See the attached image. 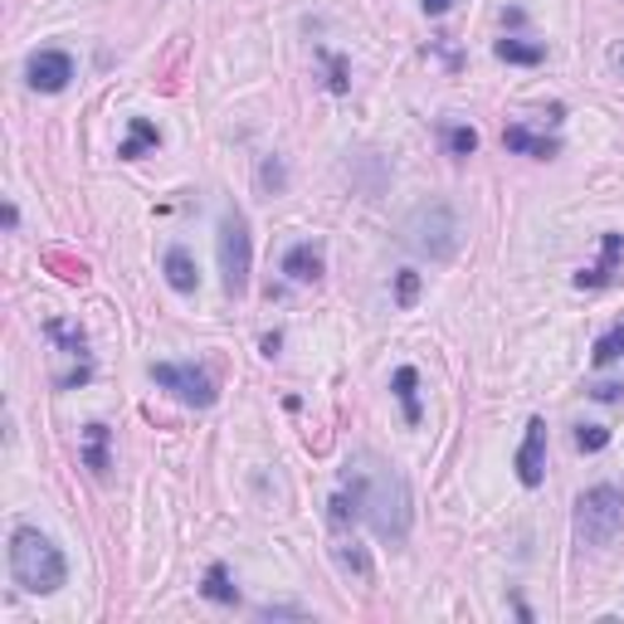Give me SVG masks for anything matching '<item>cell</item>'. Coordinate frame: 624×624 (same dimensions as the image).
<instances>
[{"label":"cell","mask_w":624,"mask_h":624,"mask_svg":"<svg viewBox=\"0 0 624 624\" xmlns=\"http://www.w3.org/2000/svg\"><path fill=\"white\" fill-rule=\"evenodd\" d=\"M415 293H420V274H415V268H400V274H396V303H400V308H410Z\"/></svg>","instance_id":"cb8c5ba5"},{"label":"cell","mask_w":624,"mask_h":624,"mask_svg":"<svg viewBox=\"0 0 624 624\" xmlns=\"http://www.w3.org/2000/svg\"><path fill=\"white\" fill-rule=\"evenodd\" d=\"M341 493L351 498L357 518L371 528L381 542L406 546L410 536V488L400 479L396 463H386L371 449H357L347 463H341Z\"/></svg>","instance_id":"6da1fadb"},{"label":"cell","mask_w":624,"mask_h":624,"mask_svg":"<svg viewBox=\"0 0 624 624\" xmlns=\"http://www.w3.org/2000/svg\"><path fill=\"white\" fill-rule=\"evenodd\" d=\"M333 556L347 576H357L361 585L371 581V556H366V546L357 542V536H347V522H333Z\"/></svg>","instance_id":"30bf717a"},{"label":"cell","mask_w":624,"mask_h":624,"mask_svg":"<svg viewBox=\"0 0 624 624\" xmlns=\"http://www.w3.org/2000/svg\"><path fill=\"white\" fill-rule=\"evenodd\" d=\"M595 366H615L624 361V323H615L610 333H601V341H595Z\"/></svg>","instance_id":"ffe728a7"},{"label":"cell","mask_w":624,"mask_h":624,"mask_svg":"<svg viewBox=\"0 0 624 624\" xmlns=\"http://www.w3.org/2000/svg\"><path fill=\"white\" fill-rule=\"evenodd\" d=\"M24 83L34 93H64L73 83V54L69 49H34L24 59Z\"/></svg>","instance_id":"52a82bcc"},{"label":"cell","mask_w":624,"mask_h":624,"mask_svg":"<svg viewBox=\"0 0 624 624\" xmlns=\"http://www.w3.org/2000/svg\"><path fill=\"white\" fill-rule=\"evenodd\" d=\"M152 381L162 390H171V396H176L181 406H191V410H211L215 406L211 371H201L195 361H156L152 366Z\"/></svg>","instance_id":"8992f818"},{"label":"cell","mask_w":624,"mask_h":624,"mask_svg":"<svg viewBox=\"0 0 624 624\" xmlns=\"http://www.w3.org/2000/svg\"><path fill=\"white\" fill-rule=\"evenodd\" d=\"M83 463L93 473H108V424H89L83 430Z\"/></svg>","instance_id":"e0dca14e"},{"label":"cell","mask_w":624,"mask_h":624,"mask_svg":"<svg viewBox=\"0 0 624 624\" xmlns=\"http://www.w3.org/2000/svg\"><path fill=\"white\" fill-rule=\"evenodd\" d=\"M503 146L518 156H542V162H552V156L561 152L556 137H546V132H532L528 122H512V127L503 132Z\"/></svg>","instance_id":"7c38bea8"},{"label":"cell","mask_w":624,"mask_h":624,"mask_svg":"<svg viewBox=\"0 0 624 624\" xmlns=\"http://www.w3.org/2000/svg\"><path fill=\"white\" fill-rule=\"evenodd\" d=\"M323 59H327V89H333V93H347V89H351L347 59H341V54H327V49H323Z\"/></svg>","instance_id":"603a6c76"},{"label":"cell","mask_w":624,"mask_h":624,"mask_svg":"<svg viewBox=\"0 0 624 624\" xmlns=\"http://www.w3.org/2000/svg\"><path fill=\"white\" fill-rule=\"evenodd\" d=\"M518 479H522V488H542V479H546V420L542 415H532L528 434L518 444Z\"/></svg>","instance_id":"ba28073f"},{"label":"cell","mask_w":624,"mask_h":624,"mask_svg":"<svg viewBox=\"0 0 624 624\" xmlns=\"http://www.w3.org/2000/svg\"><path fill=\"white\" fill-rule=\"evenodd\" d=\"M201 595H205V601H215V605H235V601H239V585L229 581V566H225V561H215V566L205 571Z\"/></svg>","instance_id":"2e32d148"},{"label":"cell","mask_w":624,"mask_h":624,"mask_svg":"<svg viewBox=\"0 0 624 624\" xmlns=\"http://www.w3.org/2000/svg\"><path fill=\"white\" fill-rule=\"evenodd\" d=\"M591 396L601 400V406H620L624 400V386H615V381H605V386H591Z\"/></svg>","instance_id":"83f0119b"},{"label":"cell","mask_w":624,"mask_h":624,"mask_svg":"<svg viewBox=\"0 0 624 624\" xmlns=\"http://www.w3.org/2000/svg\"><path fill=\"white\" fill-rule=\"evenodd\" d=\"M605 444H610L605 424H581V430H576V449H581V454H601Z\"/></svg>","instance_id":"7402d4cb"},{"label":"cell","mask_w":624,"mask_h":624,"mask_svg":"<svg viewBox=\"0 0 624 624\" xmlns=\"http://www.w3.org/2000/svg\"><path fill=\"white\" fill-rule=\"evenodd\" d=\"M162 274H166V284L176 288V293H195V284H201V274H195V259L181 244H171L166 249V259H162Z\"/></svg>","instance_id":"5bb4252c"},{"label":"cell","mask_w":624,"mask_h":624,"mask_svg":"<svg viewBox=\"0 0 624 624\" xmlns=\"http://www.w3.org/2000/svg\"><path fill=\"white\" fill-rule=\"evenodd\" d=\"M259 620H308L303 605H259Z\"/></svg>","instance_id":"484cf974"},{"label":"cell","mask_w":624,"mask_h":624,"mask_svg":"<svg viewBox=\"0 0 624 624\" xmlns=\"http://www.w3.org/2000/svg\"><path fill=\"white\" fill-rule=\"evenodd\" d=\"M156 146H162V132H156V122L132 117V122H127V137H122V146H117V156H122V162H137L142 152H156Z\"/></svg>","instance_id":"4fadbf2b"},{"label":"cell","mask_w":624,"mask_h":624,"mask_svg":"<svg viewBox=\"0 0 624 624\" xmlns=\"http://www.w3.org/2000/svg\"><path fill=\"white\" fill-rule=\"evenodd\" d=\"M10 576L30 595H54L69 581V561L40 528H16L10 532Z\"/></svg>","instance_id":"7a4b0ae2"},{"label":"cell","mask_w":624,"mask_h":624,"mask_svg":"<svg viewBox=\"0 0 624 624\" xmlns=\"http://www.w3.org/2000/svg\"><path fill=\"white\" fill-rule=\"evenodd\" d=\"M284 274L293 278V284H317V278L327 274V259H323V244L303 239L293 244V249L284 254Z\"/></svg>","instance_id":"8fae6325"},{"label":"cell","mask_w":624,"mask_h":624,"mask_svg":"<svg viewBox=\"0 0 624 624\" xmlns=\"http://www.w3.org/2000/svg\"><path fill=\"white\" fill-rule=\"evenodd\" d=\"M278 347H284V337H278V333L264 337V357H278Z\"/></svg>","instance_id":"f546056e"},{"label":"cell","mask_w":624,"mask_h":624,"mask_svg":"<svg viewBox=\"0 0 624 624\" xmlns=\"http://www.w3.org/2000/svg\"><path fill=\"white\" fill-rule=\"evenodd\" d=\"M620 264H624V235H620V229H605V235H601V264L581 268L576 288H610V284H615V274H620Z\"/></svg>","instance_id":"9c48e42d"},{"label":"cell","mask_w":624,"mask_h":624,"mask_svg":"<svg viewBox=\"0 0 624 624\" xmlns=\"http://www.w3.org/2000/svg\"><path fill=\"white\" fill-rule=\"evenodd\" d=\"M624 532V488L595 483L576 498V542L581 546H610Z\"/></svg>","instance_id":"3957f363"},{"label":"cell","mask_w":624,"mask_h":624,"mask_svg":"<svg viewBox=\"0 0 624 624\" xmlns=\"http://www.w3.org/2000/svg\"><path fill=\"white\" fill-rule=\"evenodd\" d=\"M44 333H49V341H59V347L69 351V357H89V341H83L79 327H69V323H59V317H49Z\"/></svg>","instance_id":"d6986e66"},{"label":"cell","mask_w":624,"mask_h":624,"mask_svg":"<svg viewBox=\"0 0 624 624\" xmlns=\"http://www.w3.org/2000/svg\"><path fill=\"white\" fill-rule=\"evenodd\" d=\"M390 386H396V400H400V410H406V420L420 424V371H415V366H400Z\"/></svg>","instance_id":"9a60e30c"},{"label":"cell","mask_w":624,"mask_h":624,"mask_svg":"<svg viewBox=\"0 0 624 624\" xmlns=\"http://www.w3.org/2000/svg\"><path fill=\"white\" fill-rule=\"evenodd\" d=\"M49 264L59 268V278H69V284H83V278H89V264H73V259H64V254H49Z\"/></svg>","instance_id":"d4e9b609"},{"label":"cell","mask_w":624,"mask_h":624,"mask_svg":"<svg viewBox=\"0 0 624 624\" xmlns=\"http://www.w3.org/2000/svg\"><path fill=\"white\" fill-rule=\"evenodd\" d=\"M493 54L503 59V64H542L546 49L542 44H528V40H498Z\"/></svg>","instance_id":"ac0fdd59"},{"label":"cell","mask_w":624,"mask_h":624,"mask_svg":"<svg viewBox=\"0 0 624 624\" xmlns=\"http://www.w3.org/2000/svg\"><path fill=\"white\" fill-rule=\"evenodd\" d=\"M420 6H424V16H444V10L454 6V0H420Z\"/></svg>","instance_id":"f1b7e54d"},{"label":"cell","mask_w":624,"mask_h":624,"mask_svg":"<svg viewBox=\"0 0 624 624\" xmlns=\"http://www.w3.org/2000/svg\"><path fill=\"white\" fill-rule=\"evenodd\" d=\"M406 244L415 254H430V259H454L459 249V225L449 205H420L406 219Z\"/></svg>","instance_id":"5b68a950"},{"label":"cell","mask_w":624,"mask_h":624,"mask_svg":"<svg viewBox=\"0 0 624 624\" xmlns=\"http://www.w3.org/2000/svg\"><path fill=\"white\" fill-rule=\"evenodd\" d=\"M444 142H449V152H454V156H473V152H479V132L459 127V122H454V127H444Z\"/></svg>","instance_id":"44dd1931"},{"label":"cell","mask_w":624,"mask_h":624,"mask_svg":"<svg viewBox=\"0 0 624 624\" xmlns=\"http://www.w3.org/2000/svg\"><path fill=\"white\" fill-rule=\"evenodd\" d=\"M259 181H264L268 191H284V162H278V156H268L264 171H259Z\"/></svg>","instance_id":"4316f807"},{"label":"cell","mask_w":624,"mask_h":624,"mask_svg":"<svg viewBox=\"0 0 624 624\" xmlns=\"http://www.w3.org/2000/svg\"><path fill=\"white\" fill-rule=\"evenodd\" d=\"M610 59H615V69H624V44L615 49V54H610Z\"/></svg>","instance_id":"4dcf8cb0"},{"label":"cell","mask_w":624,"mask_h":624,"mask_svg":"<svg viewBox=\"0 0 624 624\" xmlns=\"http://www.w3.org/2000/svg\"><path fill=\"white\" fill-rule=\"evenodd\" d=\"M219 284H225L229 298H239L249 288V274H254V239H249V219L239 211H225L219 215Z\"/></svg>","instance_id":"277c9868"}]
</instances>
